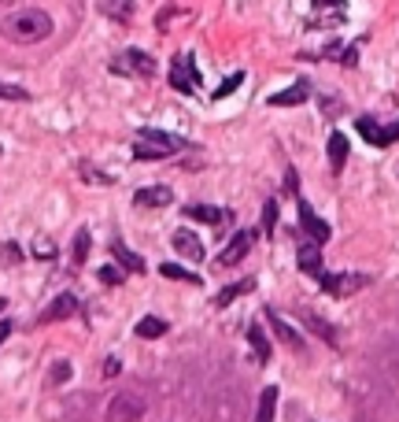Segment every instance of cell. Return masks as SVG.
<instances>
[{"instance_id": "cell-1", "label": "cell", "mask_w": 399, "mask_h": 422, "mask_svg": "<svg viewBox=\"0 0 399 422\" xmlns=\"http://www.w3.org/2000/svg\"><path fill=\"white\" fill-rule=\"evenodd\" d=\"M0 34L11 45H37L52 34V19H48V11H41V8H26V11L8 15V19L0 23Z\"/></svg>"}, {"instance_id": "cell-2", "label": "cell", "mask_w": 399, "mask_h": 422, "mask_svg": "<svg viewBox=\"0 0 399 422\" xmlns=\"http://www.w3.org/2000/svg\"><path fill=\"white\" fill-rule=\"evenodd\" d=\"M178 149H185L181 137L163 134V130H141L137 144H133V156L137 159H163V156H174Z\"/></svg>"}, {"instance_id": "cell-3", "label": "cell", "mask_w": 399, "mask_h": 422, "mask_svg": "<svg viewBox=\"0 0 399 422\" xmlns=\"http://www.w3.org/2000/svg\"><path fill=\"white\" fill-rule=\"evenodd\" d=\"M111 74H126V78H152L156 74V59L141 52V48H126L122 56L111 59Z\"/></svg>"}, {"instance_id": "cell-4", "label": "cell", "mask_w": 399, "mask_h": 422, "mask_svg": "<svg viewBox=\"0 0 399 422\" xmlns=\"http://www.w3.org/2000/svg\"><path fill=\"white\" fill-rule=\"evenodd\" d=\"M366 282H370L366 274H322V278H318L322 293H329V297H352V293H359Z\"/></svg>"}, {"instance_id": "cell-5", "label": "cell", "mask_w": 399, "mask_h": 422, "mask_svg": "<svg viewBox=\"0 0 399 422\" xmlns=\"http://www.w3.org/2000/svg\"><path fill=\"white\" fill-rule=\"evenodd\" d=\"M144 415V400L133 393H119L108 404V422H137Z\"/></svg>"}, {"instance_id": "cell-6", "label": "cell", "mask_w": 399, "mask_h": 422, "mask_svg": "<svg viewBox=\"0 0 399 422\" xmlns=\"http://www.w3.org/2000/svg\"><path fill=\"white\" fill-rule=\"evenodd\" d=\"M196 82H200V74H196V59L192 56H181L170 63V86L178 93H196Z\"/></svg>"}, {"instance_id": "cell-7", "label": "cell", "mask_w": 399, "mask_h": 422, "mask_svg": "<svg viewBox=\"0 0 399 422\" xmlns=\"http://www.w3.org/2000/svg\"><path fill=\"white\" fill-rule=\"evenodd\" d=\"M255 230H241L237 237H233L229 241V245H226V252L219 256V267H233V263H241V259L248 256V252H252V245H255Z\"/></svg>"}, {"instance_id": "cell-8", "label": "cell", "mask_w": 399, "mask_h": 422, "mask_svg": "<svg viewBox=\"0 0 399 422\" xmlns=\"http://www.w3.org/2000/svg\"><path fill=\"white\" fill-rule=\"evenodd\" d=\"M299 222H303L307 237H311V241H318V245H325V241H329V234H332V230H329V222L314 215V207H311L307 200H299Z\"/></svg>"}, {"instance_id": "cell-9", "label": "cell", "mask_w": 399, "mask_h": 422, "mask_svg": "<svg viewBox=\"0 0 399 422\" xmlns=\"http://www.w3.org/2000/svg\"><path fill=\"white\" fill-rule=\"evenodd\" d=\"M296 259H299V270L311 274V278H322V274H325L318 241H303V245H299V256H296Z\"/></svg>"}, {"instance_id": "cell-10", "label": "cell", "mask_w": 399, "mask_h": 422, "mask_svg": "<svg viewBox=\"0 0 399 422\" xmlns=\"http://www.w3.org/2000/svg\"><path fill=\"white\" fill-rule=\"evenodd\" d=\"M81 312V304H78V297H71V293H63V297H56L52 304L45 307V315H41V322H63V319H71V315H78Z\"/></svg>"}, {"instance_id": "cell-11", "label": "cell", "mask_w": 399, "mask_h": 422, "mask_svg": "<svg viewBox=\"0 0 399 422\" xmlns=\"http://www.w3.org/2000/svg\"><path fill=\"white\" fill-rule=\"evenodd\" d=\"M170 245H174V252H181L185 259H204V241H200L192 230H174V237H170Z\"/></svg>"}, {"instance_id": "cell-12", "label": "cell", "mask_w": 399, "mask_h": 422, "mask_svg": "<svg viewBox=\"0 0 399 422\" xmlns=\"http://www.w3.org/2000/svg\"><path fill=\"white\" fill-rule=\"evenodd\" d=\"M170 200H174V193L166 186H144V189H137V197H133V204H141V207H166Z\"/></svg>"}, {"instance_id": "cell-13", "label": "cell", "mask_w": 399, "mask_h": 422, "mask_svg": "<svg viewBox=\"0 0 399 422\" xmlns=\"http://www.w3.org/2000/svg\"><path fill=\"white\" fill-rule=\"evenodd\" d=\"M185 215L196 219V222H207V226H222V222H229V211H226V207H211V204H189V207H185Z\"/></svg>"}, {"instance_id": "cell-14", "label": "cell", "mask_w": 399, "mask_h": 422, "mask_svg": "<svg viewBox=\"0 0 399 422\" xmlns=\"http://www.w3.org/2000/svg\"><path fill=\"white\" fill-rule=\"evenodd\" d=\"M307 93H311L307 82H296V86H289L285 93H274V96H270V104H274V108H296V104H303V101H307Z\"/></svg>"}, {"instance_id": "cell-15", "label": "cell", "mask_w": 399, "mask_h": 422, "mask_svg": "<svg viewBox=\"0 0 399 422\" xmlns=\"http://www.w3.org/2000/svg\"><path fill=\"white\" fill-rule=\"evenodd\" d=\"M111 252H115V259H119V267H126V270H133V274H144V259L133 252V249H126L119 237L111 241Z\"/></svg>"}, {"instance_id": "cell-16", "label": "cell", "mask_w": 399, "mask_h": 422, "mask_svg": "<svg viewBox=\"0 0 399 422\" xmlns=\"http://www.w3.org/2000/svg\"><path fill=\"white\" fill-rule=\"evenodd\" d=\"M266 322H270V326H274V333H277L281 341H285L289 348H299V345H303V337H299V333H296V330H292V326H289V322L281 319L277 312H266Z\"/></svg>"}, {"instance_id": "cell-17", "label": "cell", "mask_w": 399, "mask_h": 422, "mask_svg": "<svg viewBox=\"0 0 399 422\" xmlns=\"http://www.w3.org/2000/svg\"><path fill=\"white\" fill-rule=\"evenodd\" d=\"M248 341H252V352H255L259 363L270 360V341H266V333H262L259 322H252V326H248Z\"/></svg>"}, {"instance_id": "cell-18", "label": "cell", "mask_w": 399, "mask_h": 422, "mask_svg": "<svg viewBox=\"0 0 399 422\" xmlns=\"http://www.w3.org/2000/svg\"><path fill=\"white\" fill-rule=\"evenodd\" d=\"M274 411H277V389H262L259 397V411H255V422H274Z\"/></svg>"}, {"instance_id": "cell-19", "label": "cell", "mask_w": 399, "mask_h": 422, "mask_svg": "<svg viewBox=\"0 0 399 422\" xmlns=\"http://www.w3.org/2000/svg\"><path fill=\"white\" fill-rule=\"evenodd\" d=\"M355 126H359V134H362L366 141H370V144H377V149H385V126H377L370 115H362Z\"/></svg>"}, {"instance_id": "cell-20", "label": "cell", "mask_w": 399, "mask_h": 422, "mask_svg": "<svg viewBox=\"0 0 399 422\" xmlns=\"http://www.w3.org/2000/svg\"><path fill=\"white\" fill-rule=\"evenodd\" d=\"M329 164H332V171H340L347 164V137L344 134H332L329 137Z\"/></svg>"}, {"instance_id": "cell-21", "label": "cell", "mask_w": 399, "mask_h": 422, "mask_svg": "<svg viewBox=\"0 0 399 422\" xmlns=\"http://www.w3.org/2000/svg\"><path fill=\"white\" fill-rule=\"evenodd\" d=\"M303 322H307V326H311L314 333H318V337L325 341V345H337V330H332V326H329L325 319H318L314 312H303Z\"/></svg>"}, {"instance_id": "cell-22", "label": "cell", "mask_w": 399, "mask_h": 422, "mask_svg": "<svg viewBox=\"0 0 399 422\" xmlns=\"http://www.w3.org/2000/svg\"><path fill=\"white\" fill-rule=\"evenodd\" d=\"M163 333H166V322L156 319V315H144V319L137 322V337H144V341H156V337H163Z\"/></svg>"}, {"instance_id": "cell-23", "label": "cell", "mask_w": 399, "mask_h": 422, "mask_svg": "<svg viewBox=\"0 0 399 422\" xmlns=\"http://www.w3.org/2000/svg\"><path fill=\"white\" fill-rule=\"evenodd\" d=\"M252 289H255V282H252V278H244V282H237V285H229V289H222V293H219V297H214V304H219V307H226V304H233V300H237V297H244V293H252Z\"/></svg>"}, {"instance_id": "cell-24", "label": "cell", "mask_w": 399, "mask_h": 422, "mask_svg": "<svg viewBox=\"0 0 399 422\" xmlns=\"http://www.w3.org/2000/svg\"><path fill=\"white\" fill-rule=\"evenodd\" d=\"M159 274H163V278H174V282H189V285H196V282H200L192 270L178 267V263H163V267H159Z\"/></svg>"}, {"instance_id": "cell-25", "label": "cell", "mask_w": 399, "mask_h": 422, "mask_svg": "<svg viewBox=\"0 0 399 422\" xmlns=\"http://www.w3.org/2000/svg\"><path fill=\"white\" fill-rule=\"evenodd\" d=\"M104 11L111 15V19H119V23H129V15H133V0H108Z\"/></svg>"}, {"instance_id": "cell-26", "label": "cell", "mask_w": 399, "mask_h": 422, "mask_svg": "<svg viewBox=\"0 0 399 422\" xmlns=\"http://www.w3.org/2000/svg\"><path fill=\"white\" fill-rule=\"evenodd\" d=\"M277 226V200H266L262 204V234H274Z\"/></svg>"}, {"instance_id": "cell-27", "label": "cell", "mask_w": 399, "mask_h": 422, "mask_svg": "<svg viewBox=\"0 0 399 422\" xmlns=\"http://www.w3.org/2000/svg\"><path fill=\"white\" fill-rule=\"evenodd\" d=\"M126 278V267H100V282L104 285H122Z\"/></svg>"}, {"instance_id": "cell-28", "label": "cell", "mask_w": 399, "mask_h": 422, "mask_svg": "<svg viewBox=\"0 0 399 422\" xmlns=\"http://www.w3.org/2000/svg\"><path fill=\"white\" fill-rule=\"evenodd\" d=\"M241 82H244V71H237V74H229V78H226V82H222L219 89H214V101H222V96H229L233 89H237V86H241Z\"/></svg>"}, {"instance_id": "cell-29", "label": "cell", "mask_w": 399, "mask_h": 422, "mask_svg": "<svg viewBox=\"0 0 399 422\" xmlns=\"http://www.w3.org/2000/svg\"><path fill=\"white\" fill-rule=\"evenodd\" d=\"M86 256H89V234L78 230V237H74V263H86Z\"/></svg>"}, {"instance_id": "cell-30", "label": "cell", "mask_w": 399, "mask_h": 422, "mask_svg": "<svg viewBox=\"0 0 399 422\" xmlns=\"http://www.w3.org/2000/svg\"><path fill=\"white\" fill-rule=\"evenodd\" d=\"M26 89L23 86H8V82H0V101H26Z\"/></svg>"}, {"instance_id": "cell-31", "label": "cell", "mask_w": 399, "mask_h": 422, "mask_svg": "<svg viewBox=\"0 0 399 422\" xmlns=\"http://www.w3.org/2000/svg\"><path fill=\"white\" fill-rule=\"evenodd\" d=\"M78 174H81V178H86V182H100V186H108V182H111V178H108V174H100V171H93L89 164H81V167H78Z\"/></svg>"}, {"instance_id": "cell-32", "label": "cell", "mask_w": 399, "mask_h": 422, "mask_svg": "<svg viewBox=\"0 0 399 422\" xmlns=\"http://www.w3.org/2000/svg\"><path fill=\"white\" fill-rule=\"evenodd\" d=\"M66 378H71V363H66V360L52 363V382H66Z\"/></svg>"}, {"instance_id": "cell-33", "label": "cell", "mask_w": 399, "mask_h": 422, "mask_svg": "<svg viewBox=\"0 0 399 422\" xmlns=\"http://www.w3.org/2000/svg\"><path fill=\"white\" fill-rule=\"evenodd\" d=\"M0 259H4V263H19V259H23V252L15 249V245H0Z\"/></svg>"}, {"instance_id": "cell-34", "label": "cell", "mask_w": 399, "mask_h": 422, "mask_svg": "<svg viewBox=\"0 0 399 422\" xmlns=\"http://www.w3.org/2000/svg\"><path fill=\"white\" fill-rule=\"evenodd\" d=\"M33 256H41V259H52V241H37V252Z\"/></svg>"}, {"instance_id": "cell-35", "label": "cell", "mask_w": 399, "mask_h": 422, "mask_svg": "<svg viewBox=\"0 0 399 422\" xmlns=\"http://www.w3.org/2000/svg\"><path fill=\"white\" fill-rule=\"evenodd\" d=\"M392 141H399V119L392 126H385V144H392Z\"/></svg>"}, {"instance_id": "cell-36", "label": "cell", "mask_w": 399, "mask_h": 422, "mask_svg": "<svg viewBox=\"0 0 399 422\" xmlns=\"http://www.w3.org/2000/svg\"><path fill=\"white\" fill-rule=\"evenodd\" d=\"M119 370H122V363H119V360H108V363H104V378H115Z\"/></svg>"}, {"instance_id": "cell-37", "label": "cell", "mask_w": 399, "mask_h": 422, "mask_svg": "<svg viewBox=\"0 0 399 422\" xmlns=\"http://www.w3.org/2000/svg\"><path fill=\"white\" fill-rule=\"evenodd\" d=\"M285 189H289L292 197H296V171H289V174H285Z\"/></svg>"}, {"instance_id": "cell-38", "label": "cell", "mask_w": 399, "mask_h": 422, "mask_svg": "<svg viewBox=\"0 0 399 422\" xmlns=\"http://www.w3.org/2000/svg\"><path fill=\"white\" fill-rule=\"evenodd\" d=\"M8 333H11V322L4 319V322H0V345H4V341H8Z\"/></svg>"}, {"instance_id": "cell-39", "label": "cell", "mask_w": 399, "mask_h": 422, "mask_svg": "<svg viewBox=\"0 0 399 422\" xmlns=\"http://www.w3.org/2000/svg\"><path fill=\"white\" fill-rule=\"evenodd\" d=\"M314 4H318V8H344L340 0H314Z\"/></svg>"}, {"instance_id": "cell-40", "label": "cell", "mask_w": 399, "mask_h": 422, "mask_svg": "<svg viewBox=\"0 0 399 422\" xmlns=\"http://www.w3.org/2000/svg\"><path fill=\"white\" fill-rule=\"evenodd\" d=\"M4 307H8V300H4V297H0V312H4Z\"/></svg>"}, {"instance_id": "cell-41", "label": "cell", "mask_w": 399, "mask_h": 422, "mask_svg": "<svg viewBox=\"0 0 399 422\" xmlns=\"http://www.w3.org/2000/svg\"><path fill=\"white\" fill-rule=\"evenodd\" d=\"M4 4H15V0H4Z\"/></svg>"}]
</instances>
